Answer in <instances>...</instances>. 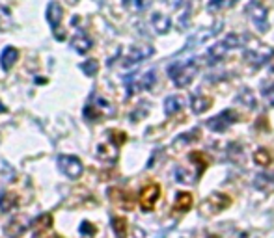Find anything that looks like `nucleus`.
Here are the masks:
<instances>
[{"label": "nucleus", "instance_id": "16", "mask_svg": "<svg viewBox=\"0 0 274 238\" xmlns=\"http://www.w3.org/2000/svg\"><path fill=\"white\" fill-rule=\"evenodd\" d=\"M151 24H153V28L157 30V34H166L168 30H170V26H172V21H170L168 15L157 11V13L151 15Z\"/></svg>", "mask_w": 274, "mask_h": 238}, {"label": "nucleus", "instance_id": "38", "mask_svg": "<svg viewBox=\"0 0 274 238\" xmlns=\"http://www.w3.org/2000/svg\"><path fill=\"white\" fill-rule=\"evenodd\" d=\"M231 2H233V4H235V2H237V0H231Z\"/></svg>", "mask_w": 274, "mask_h": 238}, {"label": "nucleus", "instance_id": "14", "mask_svg": "<svg viewBox=\"0 0 274 238\" xmlns=\"http://www.w3.org/2000/svg\"><path fill=\"white\" fill-rule=\"evenodd\" d=\"M228 47H226V43L224 41H220V43H215L213 47H211L207 52H205V60H207V64H216V62H220L224 56L228 54Z\"/></svg>", "mask_w": 274, "mask_h": 238}, {"label": "nucleus", "instance_id": "4", "mask_svg": "<svg viewBox=\"0 0 274 238\" xmlns=\"http://www.w3.org/2000/svg\"><path fill=\"white\" fill-rule=\"evenodd\" d=\"M157 80L155 71H147V73H142V75H131L125 78V84H127V93L129 95H135L136 92H142V90H151L153 84Z\"/></svg>", "mask_w": 274, "mask_h": 238}, {"label": "nucleus", "instance_id": "32", "mask_svg": "<svg viewBox=\"0 0 274 238\" xmlns=\"http://www.w3.org/2000/svg\"><path fill=\"white\" fill-rule=\"evenodd\" d=\"M81 233H82V234H86V236H93V234L97 233V229H95V225H93V223L84 222V223L81 225Z\"/></svg>", "mask_w": 274, "mask_h": 238}, {"label": "nucleus", "instance_id": "15", "mask_svg": "<svg viewBox=\"0 0 274 238\" xmlns=\"http://www.w3.org/2000/svg\"><path fill=\"white\" fill-rule=\"evenodd\" d=\"M17 205H19V194L10 192V190H4V192L0 194V211L2 212L11 211V209H15Z\"/></svg>", "mask_w": 274, "mask_h": 238}, {"label": "nucleus", "instance_id": "18", "mask_svg": "<svg viewBox=\"0 0 274 238\" xmlns=\"http://www.w3.org/2000/svg\"><path fill=\"white\" fill-rule=\"evenodd\" d=\"M213 106V99L209 95H204V93H200L196 97L192 99V112L194 114H204L207 110Z\"/></svg>", "mask_w": 274, "mask_h": 238}, {"label": "nucleus", "instance_id": "7", "mask_svg": "<svg viewBox=\"0 0 274 238\" xmlns=\"http://www.w3.org/2000/svg\"><path fill=\"white\" fill-rule=\"evenodd\" d=\"M58 168L60 171L69 178H79L84 171V166L77 157H69V155H62L58 157Z\"/></svg>", "mask_w": 274, "mask_h": 238}, {"label": "nucleus", "instance_id": "13", "mask_svg": "<svg viewBox=\"0 0 274 238\" xmlns=\"http://www.w3.org/2000/svg\"><path fill=\"white\" fill-rule=\"evenodd\" d=\"M71 47H73L79 54H86L88 50L91 49V39L88 38L82 30H79V32L73 36V39H71Z\"/></svg>", "mask_w": 274, "mask_h": 238}, {"label": "nucleus", "instance_id": "23", "mask_svg": "<svg viewBox=\"0 0 274 238\" xmlns=\"http://www.w3.org/2000/svg\"><path fill=\"white\" fill-rule=\"evenodd\" d=\"M34 227H36V233H48L51 227H53V216H51V214L39 216L38 220L34 222Z\"/></svg>", "mask_w": 274, "mask_h": 238}, {"label": "nucleus", "instance_id": "35", "mask_svg": "<svg viewBox=\"0 0 274 238\" xmlns=\"http://www.w3.org/2000/svg\"><path fill=\"white\" fill-rule=\"evenodd\" d=\"M34 238H62V236H60V234H53V233L51 234L48 233H36L34 234Z\"/></svg>", "mask_w": 274, "mask_h": 238}, {"label": "nucleus", "instance_id": "22", "mask_svg": "<svg viewBox=\"0 0 274 238\" xmlns=\"http://www.w3.org/2000/svg\"><path fill=\"white\" fill-rule=\"evenodd\" d=\"M254 162L261 166V168H267L274 162V153H270L267 147H259L258 151L254 153Z\"/></svg>", "mask_w": 274, "mask_h": 238}, {"label": "nucleus", "instance_id": "12", "mask_svg": "<svg viewBox=\"0 0 274 238\" xmlns=\"http://www.w3.org/2000/svg\"><path fill=\"white\" fill-rule=\"evenodd\" d=\"M28 227V220L22 216H17L13 218L8 225L4 227V233L8 234L10 238H21L22 234H24V231H27Z\"/></svg>", "mask_w": 274, "mask_h": 238}, {"label": "nucleus", "instance_id": "8", "mask_svg": "<svg viewBox=\"0 0 274 238\" xmlns=\"http://www.w3.org/2000/svg\"><path fill=\"white\" fill-rule=\"evenodd\" d=\"M237 121H239V115H237L235 110H224L222 114H218L216 117L211 119L209 123H207V127L211 130H215V132H224V130H228Z\"/></svg>", "mask_w": 274, "mask_h": 238}, {"label": "nucleus", "instance_id": "5", "mask_svg": "<svg viewBox=\"0 0 274 238\" xmlns=\"http://www.w3.org/2000/svg\"><path fill=\"white\" fill-rule=\"evenodd\" d=\"M246 13L250 15L254 26L258 28L259 32H267L269 30V11H267V8L261 2H258V0L250 2L246 8Z\"/></svg>", "mask_w": 274, "mask_h": 238}, {"label": "nucleus", "instance_id": "29", "mask_svg": "<svg viewBox=\"0 0 274 238\" xmlns=\"http://www.w3.org/2000/svg\"><path fill=\"white\" fill-rule=\"evenodd\" d=\"M97 67H99V64H97V60H86L84 64L81 65V69L86 73L88 76H93L97 73Z\"/></svg>", "mask_w": 274, "mask_h": 238}, {"label": "nucleus", "instance_id": "30", "mask_svg": "<svg viewBox=\"0 0 274 238\" xmlns=\"http://www.w3.org/2000/svg\"><path fill=\"white\" fill-rule=\"evenodd\" d=\"M265 183L269 184H274V177L272 175H258V177H256V188H259V190H265Z\"/></svg>", "mask_w": 274, "mask_h": 238}, {"label": "nucleus", "instance_id": "37", "mask_svg": "<svg viewBox=\"0 0 274 238\" xmlns=\"http://www.w3.org/2000/svg\"><path fill=\"white\" fill-rule=\"evenodd\" d=\"M270 71H274V60L270 62Z\"/></svg>", "mask_w": 274, "mask_h": 238}, {"label": "nucleus", "instance_id": "11", "mask_svg": "<svg viewBox=\"0 0 274 238\" xmlns=\"http://www.w3.org/2000/svg\"><path fill=\"white\" fill-rule=\"evenodd\" d=\"M62 15H64V11H62V6L58 4V2H51L47 8V21L48 24L53 26L54 30V36L62 41V39L65 38V34H62V28H60V22H62Z\"/></svg>", "mask_w": 274, "mask_h": 238}, {"label": "nucleus", "instance_id": "33", "mask_svg": "<svg viewBox=\"0 0 274 238\" xmlns=\"http://www.w3.org/2000/svg\"><path fill=\"white\" fill-rule=\"evenodd\" d=\"M222 6H226V0H211L209 4H207V10L216 11V10H220Z\"/></svg>", "mask_w": 274, "mask_h": 238}, {"label": "nucleus", "instance_id": "31", "mask_svg": "<svg viewBox=\"0 0 274 238\" xmlns=\"http://www.w3.org/2000/svg\"><path fill=\"white\" fill-rule=\"evenodd\" d=\"M10 26V13L6 8H0V32H4Z\"/></svg>", "mask_w": 274, "mask_h": 238}, {"label": "nucleus", "instance_id": "1", "mask_svg": "<svg viewBox=\"0 0 274 238\" xmlns=\"http://www.w3.org/2000/svg\"><path fill=\"white\" fill-rule=\"evenodd\" d=\"M198 69L200 67L196 58L179 60V62H173L168 67V75H170V78L178 87H187L194 80V76L198 75Z\"/></svg>", "mask_w": 274, "mask_h": 238}, {"label": "nucleus", "instance_id": "25", "mask_svg": "<svg viewBox=\"0 0 274 238\" xmlns=\"http://www.w3.org/2000/svg\"><path fill=\"white\" fill-rule=\"evenodd\" d=\"M248 41V36H242V34H230L226 39H224V43H226L228 49H239L242 45Z\"/></svg>", "mask_w": 274, "mask_h": 238}, {"label": "nucleus", "instance_id": "34", "mask_svg": "<svg viewBox=\"0 0 274 238\" xmlns=\"http://www.w3.org/2000/svg\"><path fill=\"white\" fill-rule=\"evenodd\" d=\"M131 4H133V8H135V10H144L145 0H131ZM131 4H127V6H131Z\"/></svg>", "mask_w": 274, "mask_h": 238}, {"label": "nucleus", "instance_id": "36", "mask_svg": "<svg viewBox=\"0 0 274 238\" xmlns=\"http://www.w3.org/2000/svg\"><path fill=\"white\" fill-rule=\"evenodd\" d=\"M67 2H69V4H77V2H79V0H67Z\"/></svg>", "mask_w": 274, "mask_h": 238}, {"label": "nucleus", "instance_id": "20", "mask_svg": "<svg viewBox=\"0 0 274 238\" xmlns=\"http://www.w3.org/2000/svg\"><path fill=\"white\" fill-rule=\"evenodd\" d=\"M183 106H185V97H181V95H172L164 101V112L168 115L178 114L179 110H183Z\"/></svg>", "mask_w": 274, "mask_h": 238}, {"label": "nucleus", "instance_id": "27", "mask_svg": "<svg viewBox=\"0 0 274 238\" xmlns=\"http://www.w3.org/2000/svg\"><path fill=\"white\" fill-rule=\"evenodd\" d=\"M108 140L112 141L114 145H123L125 141H127V136H125V132H121V130H108Z\"/></svg>", "mask_w": 274, "mask_h": 238}, {"label": "nucleus", "instance_id": "2", "mask_svg": "<svg viewBox=\"0 0 274 238\" xmlns=\"http://www.w3.org/2000/svg\"><path fill=\"white\" fill-rule=\"evenodd\" d=\"M230 205H231L230 195L222 194V192H215V194L209 195V197L200 205V214H202V216H215V214H220L222 211H226Z\"/></svg>", "mask_w": 274, "mask_h": 238}, {"label": "nucleus", "instance_id": "6", "mask_svg": "<svg viewBox=\"0 0 274 238\" xmlns=\"http://www.w3.org/2000/svg\"><path fill=\"white\" fill-rule=\"evenodd\" d=\"M272 56H274V49H270L269 45H261V43H258L254 49H246V52H244V58H246V62L252 67H261Z\"/></svg>", "mask_w": 274, "mask_h": 238}, {"label": "nucleus", "instance_id": "28", "mask_svg": "<svg viewBox=\"0 0 274 238\" xmlns=\"http://www.w3.org/2000/svg\"><path fill=\"white\" fill-rule=\"evenodd\" d=\"M176 177H178L179 183L190 184V183H194V178H198V175H196V173H188L185 168H178V171H176Z\"/></svg>", "mask_w": 274, "mask_h": 238}, {"label": "nucleus", "instance_id": "26", "mask_svg": "<svg viewBox=\"0 0 274 238\" xmlns=\"http://www.w3.org/2000/svg\"><path fill=\"white\" fill-rule=\"evenodd\" d=\"M112 229L118 238H127V220L121 216L112 218Z\"/></svg>", "mask_w": 274, "mask_h": 238}, {"label": "nucleus", "instance_id": "24", "mask_svg": "<svg viewBox=\"0 0 274 238\" xmlns=\"http://www.w3.org/2000/svg\"><path fill=\"white\" fill-rule=\"evenodd\" d=\"M188 158H190L192 162H196V173H198V177H202V173L205 171V168H207L209 160L205 158L204 153H190V155H188Z\"/></svg>", "mask_w": 274, "mask_h": 238}, {"label": "nucleus", "instance_id": "3", "mask_svg": "<svg viewBox=\"0 0 274 238\" xmlns=\"http://www.w3.org/2000/svg\"><path fill=\"white\" fill-rule=\"evenodd\" d=\"M112 114H114V106L108 103L107 99L99 97V95H93L90 103L86 104V108H84V117L90 119V121H99V119Z\"/></svg>", "mask_w": 274, "mask_h": 238}, {"label": "nucleus", "instance_id": "21", "mask_svg": "<svg viewBox=\"0 0 274 238\" xmlns=\"http://www.w3.org/2000/svg\"><path fill=\"white\" fill-rule=\"evenodd\" d=\"M190 206H192V195L188 194V192H178L176 201H173L176 212H187L190 211Z\"/></svg>", "mask_w": 274, "mask_h": 238}, {"label": "nucleus", "instance_id": "10", "mask_svg": "<svg viewBox=\"0 0 274 238\" xmlns=\"http://www.w3.org/2000/svg\"><path fill=\"white\" fill-rule=\"evenodd\" d=\"M153 54V47L151 45H133L129 50H127V54L123 58V65L125 67H131V65L138 64L142 60L150 58Z\"/></svg>", "mask_w": 274, "mask_h": 238}, {"label": "nucleus", "instance_id": "17", "mask_svg": "<svg viewBox=\"0 0 274 238\" xmlns=\"http://www.w3.org/2000/svg\"><path fill=\"white\" fill-rule=\"evenodd\" d=\"M97 157L101 160H108V162H114L118 158V145H114L112 141L110 143H101L97 147Z\"/></svg>", "mask_w": 274, "mask_h": 238}, {"label": "nucleus", "instance_id": "19", "mask_svg": "<svg viewBox=\"0 0 274 238\" xmlns=\"http://www.w3.org/2000/svg\"><path fill=\"white\" fill-rule=\"evenodd\" d=\"M17 58H19V50H17L15 47H8V49H4V52H2V56H0V65H2V69L10 71L11 67H13V64L17 62Z\"/></svg>", "mask_w": 274, "mask_h": 238}, {"label": "nucleus", "instance_id": "9", "mask_svg": "<svg viewBox=\"0 0 274 238\" xmlns=\"http://www.w3.org/2000/svg\"><path fill=\"white\" fill-rule=\"evenodd\" d=\"M161 197V186L159 184H147L145 188H142L140 192V206H142V211H153V206L157 205V201Z\"/></svg>", "mask_w": 274, "mask_h": 238}]
</instances>
